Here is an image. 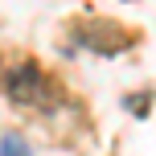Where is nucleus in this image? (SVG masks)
<instances>
[{
  "label": "nucleus",
  "mask_w": 156,
  "mask_h": 156,
  "mask_svg": "<svg viewBox=\"0 0 156 156\" xmlns=\"http://www.w3.org/2000/svg\"><path fill=\"white\" fill-rule=\"evenodd\" d=\"M4 94L12 103H41L45 99V78L33 62H21V66H8L4 74Z\"/></svg>",
  "instance_id": "obj_1"
},
{
  "label": "nucleus",
  "mask_w": 156,
  "mask_h": 156,
  "mask_svg": "<svg viewBox=\"0 0 156 156\" xmlns=\"http://www.w3.org/2000/svg\"><path fill=\"white\" fill-rule=\"evenodd\" d=\"M4 156H29V148H25L21 136H12V132L4 136Z\"/></svg>",
  "instance_id": "obj_2"
}]
</instances>
